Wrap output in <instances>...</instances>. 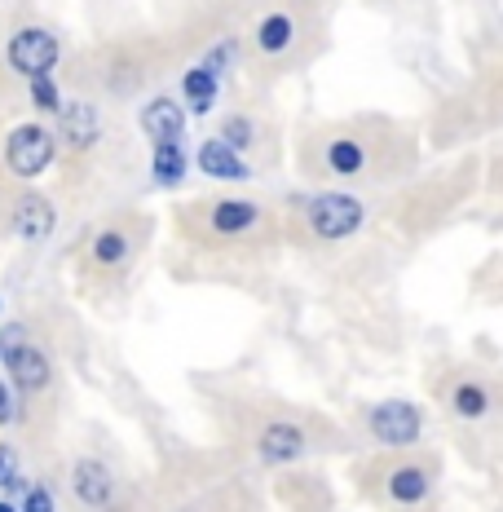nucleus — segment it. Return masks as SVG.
<instances>
[{
    "mask_svg": "<svg viewBox=\"0 0 503 512\" xmlns=\"http://www.w3.org/2000/svg\"><path fill=\"white\" fill-rule=\"evenodd\" d=\"M362 221H367V208H362V199L345 195V190H323V195H314L305 208V226L327 243L358 234Z\"/></svg>",
    "mask_w": 503,
    "mask_h": 512,
    "instance_id": "1",
    "label": "nucleus"
},
{
    "mask_svg": "<svg viewBox=\"0 0 503 512\" xmlns=\"http://www.w3.org/2000/svg\"><path fill=\"white\" fill-rule=\"evenodd\" d=\"M53 155H58V142H53V133L49 128H40V124H18L14 133H9V142H5L9 173L23 177V181L45 173V168L53 164Z\"/></svg>",
    "mask_w": 503,
    "mask_h": 512,
    "instance_id": "2",
    "label": "nucleus"
},
{
    "mask_svg": "<svg viewBox=\"0 0 503 512\" xmlns=\"http://www.w3.org/2000/svg\"><path fill=\"white\" fill-rule=\"evenodd\" d=\"M367 424L380 446H415L424 433V415L415 411L411 402H398V398L380 402V407L367 415Z\"/></svg>",
    "mask_w": 503,
    "mask_h": 512,
    "instance_id": "3",
    "label": "nucleus"
},
{
    "mask_svg": "<svg viewBox=\"0 0 503 512\" xmlns=\"http://www.w3.org/2000/svg\"><path fill=\"white\" fill-rule=\"evenodd\" d=\"M58 40L49 36V31L40 27H23L14 40H9V67L18 71V76L36 80V76H49L53 67H58Z\"/></svg>",
    "mask_w": 503,
    "mask_h": 512,
    "instance_id": "4",
    "label": "nucleus"
},
{
    "mask_svg": "<svg viewBox=\"0 0 503 512\" xmlns=\"http://www.w3.org/2000/svg\"><path fill=\"white\" fill-rule=\"evenodd\" d=\"M71 495L89 512H111L115 508V473L102 460H80L71 468Z\"/></svg>",
    "mask_w": 503,
    "mask_h": 512,
    "instance_id": "5",
    "label": "nucleus"
},
{
    "mask_svg": "<svg viewBox=\"0 0 503 512\" xmlns=\"http://www.w3.org/2000/svg\"><path fill=\"white\" fill-rule=\"evenodd\" d=\"M384 499L389 504H398V508H420L433 499V468L428 464H415V460H406L398 464L389 477H384Z\"/></svg>",
    "mask_w": 503,
    "mask_h": 512,
    "instance_id": "6",
    "label": "nucleus"
},
{
    "mask_svg": "<svg viewBox=\"0 0 503 512\" xmlns=\"http://www.w3.org/2000/svg\"><path fill=\"white\" fill-rule=\"evenodd\" d=\"M0 362L9 367V384H14L18 393H40L49 384V358H45V349H36V345H27V340H18V345H9L5 354H0Z\"/></svg>",
    "mask_w": 503,
    "mask_h": 512,
    "instance_id": "7",
    "label": "nucleus"
},
{
    "mask_svg": "<svg viewBox=\"0 0 503 512\" xmlns=\"http://www.w3.org/2000/svg\"><path fill=\"white\" fill-rule=\"evenodd\" d=\"M305 446H309V437L301 424H287V420H278V424H265L261 437H256V455H261L265 464H292V460H301L305 455Z\"/></svg>",
    "mask_w": 503,
    "mask_h": 512,
    "instance_id": "8",
    "label": "nucleus"
},
{
    "mask_svg": "<svg viewBox=\"0 0 503 512\" xmlns=\"http://www.w3.org/2000/svg\"><path fill=\"white\" fill-rule=\"evenodd\" d=\"M53 226H58V212H53V204L45 195H36V190H27V195H18V204H14V230H18V239H27V243H40V239H49Z\"/></svg>",
    "mask_w": 503,
    "mask_h": 512,
    "instance_id": "9",
    "label": "nucleus"
},
{
    "mask_svg": "<svg viewBox=\"0 0 503 512\" xmlns=\"http://www.w3.org/2000/svg\"><path fill=\"white\" fill-rule=\"evenodd\" d=\"M261 226V208L248 204V199H221V204L208 208V230L221 234V239H239Z\"/></svg>",
    "mask_w": 503,
    "mask_h": 512,
    "instance_id": "10",
    "label": "nucleus"
},
{
    "mask_svg": "<svg viewBox=\"0 0 503 512\" xmlns=\"http://www.w3.org/2000/svg\"><path fill=\"white\" fill-rule=\"evenodd\" d=\"M181 128H186V115H181V106H177L173 98H155V102H146V111H142V133L151 137L155 146L181 142Z\"/></svg>",
    "mask_w": 503,
    "mask_h": 512,
    "instance_id": "11",
    "label": "nucleus"
},
{
    "mask_svg": "<svg viewBox=\"0 0 503 512\" xmlns=\"http://www.w3.org/2000/svg\"><path fill=\"white\" fill-rule=\"evenodd\" d=\"M199 173L203 177H217V181H248V164H243L239 151H230L221 137L199 146Z\"/></svg>",
    "mask_w": 503,
    "mask_h": 512,
    "instance_id": "12",
    "label": "nucleus"
},
{
    "mask_svg": "<svg viewBox=\"0 0 503 512\" xmlns=\"http://www.w3.org/2000/svg\"><path fill=\"white\" fill-rule=\"evenodd\" d=\"M58 124H62V137H67L76 151H89V146L98 142V133H102V115L93 111V106H84V102L62 106V111H58Z\"/></svg>",
    "mask_w": 503,
    "mask_h": 512,
    "instance_id": "13",
    "label": "nucleus"
},
{
    "mask_svg": "<svg viewBox=\"0 0 503 512\" xmlns=\"http://www.w3.org/2000/svg\"><path fill=\"white\" fill-rule=\"evenodd\" d=\"M292 45H296V23H292V14H283V9L265 14L261 27H256V49L274 58V53H287Z\"/></svg>",
    "mask_w": 503,
    "mask_h": 512,
    "instance_id": "14",
    "label": "nucleus"
},
{
    "mask_svg": "<svg viewBox=\"0 0 503 512\" xmlns=\"http://www.w3.org/2000/svg\"><path fill=\"white\" fill-rule=\"evenodd\" d=\"M217 89H221V76H217V71H208L203 62L181 76V93H186V102H190V111H195V115H203L212 102H217Z\"/></svg>",
    "mask_w": 503,
    "mask_h": 512,
    "instance_id": "15",
    "label": "nucleus"
},
{
    "mask_svg": "<svg viewBox=\"0 0 503 512\" xmlns=\"http://www.w3.org/2000/svg\"><path fill=\"white\" fill-rule=\"evenodd\" d=\"M323 164H327V173H336V177H358L362 168H367V146L353 142V137H336V142L327 146Z\"/></svg>",
    "mask_w": 503,
    "mask_h": 512,
    "instance_id": "16",
    "label": "nucleus"
},
{
    "mask_svg": "<svg viewBox=\"0 0 503 512\" xmlns=\"http://www.w3.org/2000/svg\"><path fill=\"white\" fill-rule=\"evenodd\" d=\"M151 173H155L159 186H181V177H186V151H181V142H164V146H155Z\"/></svg>",
    "mask_w": 503,
    "mask_h": 512,
    "instance_id": "17",
    "label": "nucleus"
},
{
    "mask_svg": "<svg viewBox=\"0 0 503 512\" xmlns=\"http://www.w3.org/2000/svg\"><path fill=\"white\" fill-rule=\"evenodd\" d=\"M128 252H133V243H128L124 230H102L98 239H93V248H89V256L102 265V270H115V265H124Z\"/></svg>",
    "mask_w": 503,
    "mask_h": 512,
    "instance_id": "18",
    "label": "nucleus"
},
{
    "mask_svg": "<svg viewBox=\"0 0 503 512\" xmlns=\"http://www.w3.org/2000/svg\"><path fill=\"white\" fill-rule=\"evenodd\" d=\"M451 407L464 415V420H477V415H486L490 411V393L481 389V384H455V393H451Z\"/></svg>",
    "mask_w": 503,
    "mask_h": 512,
    "instance_id": "19",
    "label": "nucleus"
},
{
    "mask_svg": "<svg viewBox=\"0 0 503 512\" xmlns=\"http://www.w3.org/2000/svg\"><path fill=\"white\" fill-rule=\"evenodd\" d=\"M31 102H36L40 111L58 115V111H62V93H58V84H53L49 76H36V80H31Z\"/></svg>",
    "mask_w": 503,
    "mask_h": 512,
    "instance_id": "20",
    "label": "nucleus"
},
{
    "mask_svg": "<svg viewBox=\"0 0 503 512\" xmlns=\"http://www.w3.org/2000/svg\"><path fill=\"white\" fill-rule=\"evenodd\" d=\"M221 142H226L230 151H239V155H243V151L252 146V124L243 120V115H230L226 128H221Z\"/></svg>",
    "mask_w": 503,
    "mask_h": 512,
    "instance_id": "21",
    "label": "nucleus"
},
{
    "mask_svg": "<svg viewBox=\"0 0 503 512\" xmlns=\"http://www.w3.org/2000/svg\"><path fill=\"white\" fill-rule=\"evenodd\" d=\"M18 482V451L9 442H0V490H9Z\"/></svg>",
    "mask_w": 503,
    "mask_h": 512,
    "instance_id": "22",
    "label": "nucleus"
},
{
    "mask_svg": "<svg viewBox=\"0 0 503 512\" xmlns=\"http://www.w3.org/2000/svg\"><path fill=\"white\" fill-rule=\"evenodd\" d=\"M18 512H53V495L45 486H31L23 495V504H18Z\"/></svg>",
    "mask_w": 503,
    "mask_h": 512,
    "instance_id": "23",
    "label": "nucleus"
},
{
    "mask_svg": "<svg viewBox=\"0 0 503 512\" xmlns=\"http://www.w3.org/2000/svg\"><path fill=\"white\" fill-rule=\"evenodd\" d=\"M14 384H5V380H0V424H9V420H14Z\"/></svg>",
    "mask_w": 503,
    "mask_h": 512,
    "instance_id": "24",
    "label": "nucleus"
},
{
    "mask_svg": "<svg viewBox=\"0 0 503 512\" xmlns=\"http://www.w3.org/2000/svg\"><path fill=\"white\" fill-rule=\"evenodd\" d=\"M177 512H208V508H199V504H181Z\"/></svg>",
    "mask_w": 503,
    "mask_h": 512,
    "instance_id": "25",
    "label": "nucleus"
},
{
    "mask_svg": "<svg viewBox=\"0 0 503 512\" xmlns=\"http://www.w3.org/2000/svg\"><path fill=\"white\" fill-rule=\"evenodd\" d=\"M0 512H18V508H14V504H5V499H0Z\"/></svg>",
    "mask_w": 503,
    "mask_h": 512,
    "instance_id": "26",
    "label": "nucleus"
}]
</instances>
